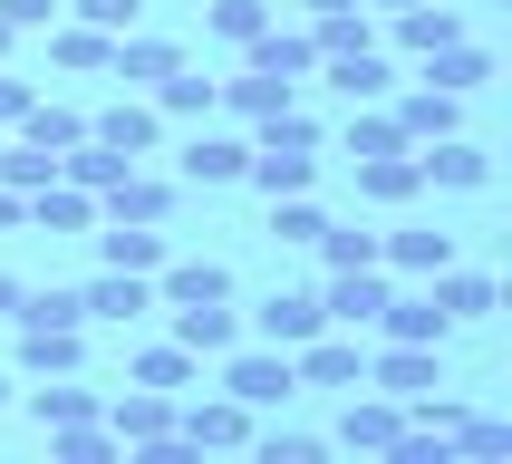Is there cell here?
Returning <instances> with one entry per match:
<instances>
[{
  "instance_id": "1",
  "label": "cell",
  "mask_w": 512,
  "mask_h": 464,
  "mask_svg": "<svg viewBox=\"0 0 512 464\" xmlns=\"http://www.w3.org/2000/svg\"><path fill=\"white\" fill-rule=\"evenodd\" d=\"M223 397H242L261 416V406H290L300 397V377H290V348H271V339H242V348H223V377H213Z\"/></svg>"
},
{
  "instance_id": "2",
  "label": "cell",
  "mask_w": 512,
  "mask_h": 464,
  "mask_svg": "<svg viewBox=\"0 0 512 464\" xmlns=\"http://www.w3.org/2000/svg\"><path fill=\"white\" fill-rule=\"evenodd\" d=\"M174 435H184L194 455H232V445H252V406L223 397V387H213V397H194V387H184V406H174Z\"/></svg>"
},
{
  "instance_id": "3",
  "label": "cell",
  "mask_w": 512,
  "mask_h": 464,
  "mask_svg": "<svg viewBox=\"0 0 512 464\" xmlns=\"http://www.w3.org/2000/svg\"><path fill=\"white\" fill-rule=\"evenodd\" d=\"M10 348H20L29 377H78L87 368V319H10Z\"/></svg>"
},
{
  "instance_id": "4",
  "label": "cell",
  "mask_w": 512,
  "mask_h": 464,
  "mask_svg": "<svg viewBox=\"0 0 512 464\" xmlns=\"http://www.w3.org/2000/svg\"><path fill=\"white\" fill-rule=\"evenodd\" d=\"M290 377L300 387H368V339L358 329H319V339L290 348Z\"/></svg>"
},
{
  "instance_id": "5",
  "label": "cell",
  "mask_w": 512,
  "mask_h": 464,
  "mask_svg": "<svg viewBox=\"0 0 512 464\" xmlns=\"http://www.w3.org/2000/svg\"><path fill=\"white\" fill-rule=\"evenodd\" d=\"M368 387H377V397H426V387H445V348L377 339V348H368Z\"/></svg>"
},
{
  "instance_id": "6",
  "label": "cell",
  "mask_w": 512,
  "mask_h": 464,
  "mask_svg": "<svg viewBox=\"0 0 512 464\" xmlns=\"http://www.w3.org/2000/svg\"><path fill=\"white\" fill-rule=\"evenodd\" d=\"M107 426H116V445H145V455H174V445H184L165 387H126V397L107 406ZM184 455H194V445H184Z\"/></svg>"
},
{
  "instance_id": "7",
  "label": "cell",
  "mask_w": 512,
  "mask_h": 464,
  "mask_svg": "<svg viewBox=\"0 0 512 464\" xmlns=\"http://www.w3.org/2000/svg\"><path fill=\"white\" fill-rule=\"evenodd\" d=\"M387 116H397V136H406V145H435V136H464V97H455V87H435V78H416V87H397V97H387Z\"/></svg>"
},
{
  "instance_id": "8",
  "label": "cell",
  "mask_w": 512,
  "mask_h": 464,
  "mask_svg": "<svg viewBox=\"0 0 512 464\" xmlns=\"http://www.w3.org/2000/svg\"><path fill=\"white\" fill-rule=\"evenodd\" d=\"M174 203H184V184H174V174H145V165H126L107 184V194H97V223H165Z\"/></svg>"
},
{
  "instance_id": "9",
  "label": "cell",
  "mask_w": 512,
  "mask_h": 464,
  "mask_svg": "<svg viewBox=\"0 0 512 464\" xmlns=\"http://www.w3.org/2000/svg\"><path fill=\"white\" fill-rule=\"evenodd\" d=\"M416 174H426V194H484L493 155L474 136H435V145H416Z\"/></svg>"
},
{
  "instance_id": "10",
  "label": "cell",
  "mask_w": 512,
  "mask_h": 464,
  "mask_svg": "<svg viewBox=\"0 0 512 464\" xmlns=\"http://www.w3.org/2000/svg\"><path fill=\"white\" fill-rule=\"evenodd\" d=\"M310 78H329V97H348V107H377V97H397V58L377 49H348V58H319Z\"/></svg>"
},
{
  "instance_id": "11",
  "label": "cell",
  "mask_w": 512,
  "mask_h": 464,
  "mask_svg": "<svg viewBox=\"0 0 512 464\" xmlns=\"http://www.w3.org/2000/svg\"><path fill=\"white\" fill-rule=\"evenodd\" d=\"M87 136H97V145H116L126 165H145V155L165 145V116H155V97H116V107H97V116H87Z\"/></svg>"
},
{
  "instance_id": "12",
  "label": "cell",
  "mask_w": 512,
  "mask_h": 464,
  "mask_svg": "<svg viewBox=\"0 0 512 464\" xmlns=\"http://www.w3.org/2000/svg\"><path fill=\"white\" fill-rule=\"evenodd\" d=\"M329 329V310H319V290H271L252 319H242V339H271V348H300Z\"/></svg>"
},
{
  "instance_id": "13",
  "label": "cell",
  "mask_w": 512,
  "mask_h": 464,
  "mask_svg": "<svg viewBox=\"0 0 512 464\" xmlns=\"http://www.w3.org/2000/svg\"><path fill=\"white\" fill-rule=\"evenodd\" d=\"M242 155H252V136H213V126H203V136L174 155V184H194V194H223V184H242Z\"/></svg>"
},
{
  "instance_id": "14",
  "label": "cell",
  "mask_w": 512,
  "mask_h": 464,
  "mask_svg": "<svg viewBox=\"0 0 512 464\" xmlns=\"http://www.w3.org/2000/svg\"><path fill=\"white\" fill-rule=\"evenodd\" d=\"M377 261H387L397 281H435V271L455 261V232H435V223H397V232H377Z\"/></svg>"
},
{
  "instance_id": "15",
  "label": "cell",
  "mask_w": 512,
  "mask_h": 464,
  "mask_svg": "<svg viewBox=\"0 0 512 464\" xmlns=\"http://www.w3.org/2000/svg\"><path fill=\"white\" fill-rule=\"evenodd\" d=\"M426 290H435V310L455 319V329H474V319H493V310H503V281H493V271H464V261H445Z\"/></svg>"
},
{
  "instance_id": "16",
  "label": "cell",
  "mask_w": 512,
  "mask_h": 464,
  "mask_svg": "<svg viewBox=\"0 0 512 464\" xmlns=\"http://www.w3.org/2000/svg\"><path fill=\"white\" fill-rule=\"evenodd\" d=\"M387 39H397V58H435L445 39H464V10L455 0H406L397 20H387Z\"/></svg>"
},
{
  "instance_id": "17",
  "label": "cell",
  "mask_w": 512,
  "mask_h": 464,
  "mask_svg": "<svg viewBox=\"0 0 512 464\" xmlns=\"http://www.w3.org/2000/svg\"><path fill=\"white\" fill-rule=\"evenodd\" d=\"M78 310L107 319V329H136V319L155 310V281H145V271H97V281L78 290Z\"/></svg>"
},
{
  "instance_id": "18",
  "label": "cell",
  "mask_w": 512,
  "mask_h": 464,
  "mask_svg": "<svg viewBox=\"0 0 512 464\" xmlns=\"http://www.w3.org/2000/svg\"><path fill=\"white\" fill-rule=\"evenodd\" d=\"M290 97H300V78H271V68H242V78H213V107L242 116V126H261V116H281Z\"/></svg>"
},
{
  "instance_id": "19",
  "label": "cell",
  "mask_w": 512,
  "mask_h": 464,
  "mask_svg": "<svg viewBox=\"0 0 512 464\" xmlns=\"http://www.w3.org/2000/svg\"><path fill=\"white\" fill-rule=\"evenodd\" d=\"M377 339H416V348H445V339H455V319L435 310V290L416 281V290H397V300L377 310Z\"/></svg>"
},
{
  "instance_id": "20",
  "label": "cell",
  "mask_w": 512,
  "mask_h": 464,
  "mask_svg": "<svg viewBox=\"0 0 512 464\" xmlns=\"http://www.w3.org/2000/svg\"><path fill=\"white\" fill-rule=\"evenodd\" d=\"M397 435H406V397H348V416H339L348 455H387Z\"/></svg>"
},
{
  "instance_id": "21",
  "label": "cell",
  "mask_w": 512,
  "mask_h": 464,
  "mask_svg": "<svg viewBox=\"0 0 512 464\" xmlns=\"http://www.w3.org/2000/svg\"><path fill=\"white\" fill-rule=\"evenodd\" d=\"M97 252H107V271H145V281H155V271L174 261V242H165V223H107Z\"/></svg>"
},
{
  "instance_id": "22",
  "label": "cell",
  "mask_w": 512,
  "mask_h": 464,
  "mask_svg": "<svg viewBox=\"0 0 512 464\" xmlns=\"http://www.w3.org/2000/svg\"><path fill=\"white\" fill-rule=\"evenodd\" d=\"M29 232H97V194L68 184V174H49V184L29 194Z\"/></svg>"
},
{
  "instance_id": "23",
  "label": "cell",
  "mask_w": 512,
  "mask_h": 464,
  "mask_svg": "<svg viewBox=\"0 0 512 464\" xmlns=\"http://www.w3.org/2000/svg\"><path fill=\"white\" fill-rule=\"evenodd\" d=\"M242 184H261V194H310L319 155H300V145H252V155H242Z\"/></svg>"
},
{
  "instance_id": "24",
  "label": "cell",
  "mask_w": 512,
  "mask_h": 464,
  "mask_svg": "<svg viewBox=\"0 0 512 464\" xmlns=\"http://www.w3.org/2000/svg\"><path fill=\"white\" fill-rule=\"evenodd\" d=\"M194 300H232L223 261H165V271H155V310H194Z\"/></svg>"
},
{
  "instance_id": "25",
  "label": "cell",
  "mask_w": 512,
  "mask_h": 464,
  "mask_svg": "<svg viewBox=\"0 0 512 464\" xmlns=\"http://www.w3.org/2000/svg\"><path fill=\"white\" fill-rule=\"evenodd\" d=\"M242 68H271V78H310V68H319L310 20H300V29H281V20H271V29L252 39V49H242Z\"/></svg>"
},
{
  "instance_id": "26",
  "label": "cell",
  "mask_w": 512,
  "mask_h": 464,
  "mask_svg": "<svg viewBox=\"0 0 512 464\" xmlns=\"http://www.w3.org/2000/svg\"><path fill=\"white\" fill-rule=\"evenodd\" d=\"M126 377H136V387H165V397H184V387H203V358L184 339H155V348H136V358H126Z\"/></svg>"
},
{
  "instance_id": "27",
  "label": "cell",
  "mask_w": 512,
  "mask_h": 464,
  "mask_svg": "<svg viewBox=\"0 0 512 464\" xmlns=\"http://www.w3.org/2000/svg\"><path fill=\"white\" fill-rule=\"evenodd\" d=\"M165 68H184V49H174V39H155V29H126V39H116V58H107V78H126V87H155Z\"/></svg>"
},
{
  "instance_id": "28",
  "label": "cell",
  "mask_w": 512,
  "mask_h": 464,
  "mask_svg": "<svg viewBox=\"0 0 512 464\" xmlns=\"http://www.w3.org/2000/svg\"><path fill=\"white\" fill-rule=\"evenodd\" d=\"M358 194L387 203V213H397V203H416V194H426V174H416V145H397V155H368V165H358Z\"/></svg>"
},
{
  "instance_id": "29",
  "label": "cell",
  "mask_w": 512,
  "mask_h": 464,
  "mask_svg": "<svg viewBox=\"0 0 512 464\" xmlns=\"http://www.w3.org/2000/svg\"><path fill=\"white\" fill-rule=\"evenodd\" d=\"M145 97H155V116H165V126H203V116H213V78H203V68H165Z\"/></svg>"
},
{
  "instance_id": "30",
  "label": "cell",
  "mask_w": 512,
  "mask_h": 464,
  "mask_svg": "<svg viewBox=\"0 0 512 464\" xmlns=\"http://www.w3.org/2000/svg\"><path fill=\"white\" fill-rule=\"evenodd\" d=\"M174 339L194 348V358H223V348H242V319L223 300H194V310H174Z\"/></svg>"
},
{
  "instance_id": "31",
  "label": "cell",
  "mask_w": 512,
  "mask_h": 464,
  "mask_svg": "<svg viewBox=\"0 0 512 464\" xmlns=\"http://www.w3.org/2000/svg\"><path fill=\"white\" fill-rule=\"evenodd\" d=\"M416 78H435V87H455V97H474V87L493 78V49H474V39H445L435 58H416Z\"/></svg>"
},
{
  "instance_id": "32",
  "label": "cell",
  "mask_w": 512,
  "mask_h": 464,
  "mask_svg": "<svg viewBox=\"0 0 512 464\" xmlns=\"http://www.w3.org/2000/svg\"><path fill=\"white\" fill-rule=\"evenodd\" d=\"M49 58H58V68H78V78H107L116 39H107V29H87V20H49Z\"/></svg>"
},
{
  "instance_id": "33",
  "label": "cell",
  "mask_w": 512,
  "mask_h": 464,
  "mask_svg": "<svg viewBox=\"0 0 512 464\" xmlns=\"http://www.w3.org/2000/svg\"><path fill=\"white\" fill-rule=\"evenodd\" d=\"M271 20H281V0H213V10H203V39H223V49H252Z\"/></svg>"
},
{
  "instance_id": "34",
  "label": "cell",
  "mask_w": 512,
  "mask_h": 464,
  "mask_svg": "<svg viewBox=\"0 0 512 464\" xmlns=\"http://www.w3.org/2000/svg\"><path fill=\"white\" fill-rule=\"evenodd\" d=\"M397 116H387V97H377V107H348V126H339V155L348 165H368V155H397Z\"/></svg>"
},
{
  "instance_id": "35",
  "label": "cell",
  "mask_w": 512,
  "mask_h": 464,
  "mask_svg": "<svg viewBox=\"0 0 512 464\" xmlns=\"http://www.w3.org/2000/svg\"><path fill=\"white\" fill-rule=\"evenodd\" d=\"M10 136H29V145H49V155H68V145L87 136V116H78V107H49V97H29V116L10 126Z\"/></svg>"
},
{
  "instance_id": "36",
  "label": "cell",
  "mask_w": 512,
  "mask_h": 464,
  "mask_svg": "<svg viewBox=\"0 0 512 464\" xmlns=\"http://www.w3.org/2000/svg\"><path fill=\"white\" fill-rule=\"evenodd\" d=\"M319 271H358V261H377V232L368 223H319Z\"/></svg>"
},
{
  "instance_id": "37",
  "label": "cell",
  "mask_w": 512,
  "mask_h": 464,
  "mask_svg": "<svg viewBox=\"0 0 512 464\" xmlns=\"http://www.w3.org/2000/svg\"><path fill=\"white\" fill-rule=\"evenodd\" d=\"M29 416H39V426H68V416H97V387H78V377H39V387H29Z\"/></svg>"
},
{
  "instance_id": "38",
  "label": "cell",
  "mask_w": 512,
  "mask_h": 464,
  "mask_svg": "<svg viewBox=\"0 0 512 464\" xmlns=\"http://www.w3.org/2000/svg\"><path fill=\"white\" fill-rule=\"evenodd\" d=\"M319 223H329V213H319L310 194H271V242H290V252H310V242H319Z\"/></svg>"
},
{
  "instance_id": "39",
  "label": "cell",
  "mask_w": 512,
  "mask_h": 464,
  "mask_svg": "<svg viewBox=\"0 0 512 464\" xmlns=\"http://www.w3.org/2000/svg\"><path fill=\"white\" fill-rule=\"evenodd\" d=\"M445 445H455V455H474V464H503V455H512V426H503V416H455V435H445Z\"/></svg>"
},
{
  "instance_id": "40",
  "label": "cell",
  "mask_w": 512,
  "mask_h": 464,
  "mask_svg": "<svg viewBox=\"0 0 512 464\" xmlns=\"http://www.w3.org/2000/svg\"><path fill=\"white\" fill-rule=\"evenodd\" d=\"M68 20H87V29H107V39H126V29L145 20V0H58Z\"/></svg>"
},
{
  "instance_id": "41",
  "label": "cell",
  "mask_w": 512,
  "mask_h": 464,
  "mask_svg": "<svg viewBox=\"0 0 512 464\" xmlns=\"http://www.w3.org/2000/svg\"><path fill=\"white\" fill-rule=\"evenodd\" d=\"M252 445H261V464H319V455H329V445H319V435H300V426H271V435L252 426Z\"/></svg>"
},
{
  "instance_id": "42",
  "label": "cell",
  "mask_w": 512,
  "mask_h": 464,
  "mask_svg": "<svg viewBox=\"0 0 512 464\" xmlns=\"http://www.w3.org/2000/svg\"><path fill=\"white\" fill-rule=\"evenodd\" d=\"M0 20H10V29H49L58 0H0Z\"/></svg>"
},
{
  "instance_id": "43",
  "label": "cell",
  "mask_w": 512,
  "mask_h": 464,
  "mask_svg": "<svg viewBox=\"0 0 512 464\" xmlns=\"http://www.w3.org/2000/svg\"><path fill=\"white\" fill-rule=\"evenodd\" d=\"M20 116H29V78H10V68H0V136H10Z\"/></svg>"
},
{
  "instance_id": "44",
  "label": "cell",
  "mask_w": 512,
  "mask_h": 464,
  "mask_svg": "<svg viewBox=\"0 0 512 464\" xmlns=\"http://www.w3.org/2000/svg\"><path fill=\"white\" fill-rule=\"evenodd\" d=\"M0 232H29V194L20 184H0Z\"/></svg>"
},
{
  "instance_id": "45",
  "label": "cell",
  "mask_w": 512,
  "mask_h": 464,
  "mask_svg": "<svg viewBox=\"0 0 512 464\" xmlns=\"http://www.w3.org/2000/svg\"><path fill=\"white\" fill-rule=\"evenodd\" d=\"M20 290H29L20 271H0V329H10V310H20Z\"/></svg>"
},
{
  "instance_id": "46",
  "label": "cell",
  "mask_w": 512,
  "mask_h": 464,
  "mask_svg": "<svg viewBox=\"0 0 512 464\" xmlns=\"http://www.w3.org/2000/svg\"><path fill=\"white\" fill-rule=\"evenodd\" d=\"M290 10H300V20H329V10H358V0H290Z\"/></svg>"
},
{
  "instance_id": "47",
  "label": "cell",
  "mask_w": 512,
  "mask_h": 464,
  "mask_svg": "<svg viewBox=\"0 0 512 464\" xmlns=\"http://www.w3.org/2000/svg\"><path fill=\"white\" fill-rule=\"evenodd\" d=\"M358 10H377V20H397V10H406V0H358Z\"/></svg>"
},
{
  "instance_id": "48",
  "label": "cell",
  "mask_w": 512,
  "mask_h": 464,
  "mask_svg": "<svg viewBox=\"0 0 512 464\" xmlns=\"http://www.w3.org/2000/svg\"><path fill=\"white\" fill-rule=\"evenodd\" d=\"M10 397H20V377H10V368H0V406H10Z\"/></svg>"
},
{
  "instance_id": "49",
  "label": "cell",
  "mask_w": 512,
  "mask_h": 464,
  "mask_svg": "<svg viewBox=\"0 0 512 464\" xmlns=\"http://www.w3.org/2000/svg\"><path fill=\"white\" fill-rule=\"evenodd\" d=\"M10 39H20V29H10V20H0V58H10Z\"/></svg>"
}]
</instances>
